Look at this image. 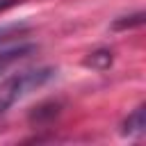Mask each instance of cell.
Returning <instances> with one entry per match:
<instances>
[{
	"instance_id": "cell-1",
	"label": "cell",
	"mask_w": 146,
	"mask_h": 146,
	"mask_svg": "<svg viewBox=\"0 0 146 146\" xmlns=\"http://www.w3.org/2000/svg\"><path fill=\"white\" fill-rule=\"evenodd\" d=\"M55 78V68L50 66H39V68H25L18 73L7 75L0 82V114L7 112L11 105L23 100L27 94L41 89L46 82Z\"/></svg>"
},
{
	"instance_id": "cell-2",
	"label": "cell",
	"mask_w": 146,
	"mask_h": 146,
	"mask_svg": "<svg viewBox=\"0 0 146 146\" xmlns=\"http://www.w3.org/2000/svg\"><path fill=\"white\" fill-rule=\"evenodd\" d=\"M121 132H123L125 137H141V135L146 132V107H144V105H137V107L128 114V119H125L123 125H121Z\"/></svg>"
},
{
	"instance_id": "cell-3",
	"label": "cell",
	"mask_w": 146,
	"mask_h": 146,
	"mask_svg": "<svg viewBox=\"0 0 146 146\" xmlns=\"http://www.w3.org/2000/svg\"><path fill=\"white\" fill-rule=\"evenodd\" d=\"M112 64V52L110 50H94L89 52V57L84 59V66H91L96 71H105Z\"/></svg>"
},
{
	"instance_id": "cell-4",
	"label": "cell",
	"mask_w": 146,
	"mask_h": 146,
	"mask_svg": "<svg viewBox=\"0 0 146 146\" xmlns=\"http://www.w3.org/2000/svg\"><path fill=\"white\" fill-rule=\"evenodd\" d=\"M32 50H34V46H18V48H11V50L0 52V71H5L11 62L21 59L23 55H27V52H32Z\"/></svg>"
},
{
	"instance_id": "cell-5",
	"label": "cell",
	"mask_w": 146,
	"mask_h": 146,
	"mask_svg": "<svg viewBox=\"0 0 146 146\" xmlns=\"http://www.w3.org/2000/svg\"><path fill=\"white\" fill-rule=\"evenodd\" d=\"M128 21H116L112 27L114 30H123V27H132V25H141V21H144V14L141 11H137L135 16H125Z\"/></svg>"
},
{
	"instance_id": "cell-6",
	"label": "cell",
	"mask_w": 146,
	"mask_h": 146,
	"mask_svg": "<svg viewBox=\"0 0 146 146\" xmlns=\"http://www.w3.org/2000/svg\"><path fill=\"white\" fill-rule=\"evenodd\" d=\"M23 27H25L23 23H11V25H2V27H0V43H2V41H5L7 36H11L14 32H21Z\"/></svg>"
},
{
	"instance_id": "cell-7",
	"label": "cell",
	"mask_w": 146,
	"mask_h": 146,
	"mask_svg": "<svg viewBox=\"0 0 146 146\" xmlns=\"http://www.w3.org/2000/svg\"><path fill=\"white\" fill-rule=\"evenodd\" d=\"M16 2H21V0H2V2H0V11L7 9V7H11V5H16Z\"/></svg>"
}]
</instances>
